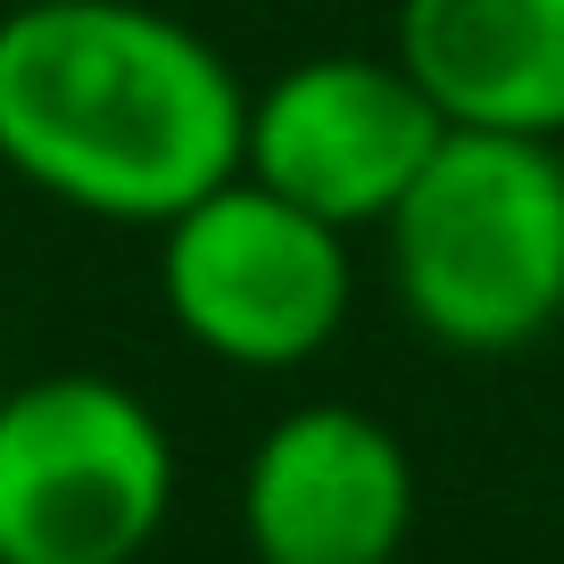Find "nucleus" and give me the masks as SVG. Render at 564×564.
<instances>
[{"instance_id": "nucleus-3", "label": "nucleus", "mask_w": 564, "mask_h": 564, "mask_svg": "<svg viewBox=\"0 0 564 564\" xmlns=\"http://www.w3.org/2000/svg\"><path fill=\"white\" fill-rule=\"evenodd\" d=\"M175 490V432L133 382L58 366L0 390V564H141Z\"/></svg>"}, {"instance_id": "nucleus-4", "label": "nucleus", "mask_w": 564, "mask_h": 564, "mask_svg": "<svg viewBox=\"0 0 564 564\" xmlns=\"http://www.w3.org/2000/svg\"><path fill=\"white\" fill-rule=\"evenodd\" d=\"M159 300L199 357L232 373H300L349 333L357 249L340 225L232 175L159 225Z\"/></svg>"}, {"instance_id": "nucleus-2", "label": "nucleus", "mask_w": 564, "mask_h": 564, "mask_svg": "<svg viewBox=\"0 0 564 564\" xmlns=\"http://www.w3.org/2000/svg\"><path fill=\"white\" fill-rule=\"evenodd\" d=\"M390 300L448 357H523L564 324V141L448 133L382 225Z\"/></svg>"}, {"instance_id": "nucleus-1", "label": "nucleus", "mask_w": 564, "mask_h": 564, "mask_svg": "<svg viewBox=\"0 0 564 564\" xmlns=\"http://www.w3.org/2000/svg\"><path fill=\"white\" fill-rule=\"evenodd\" d=\"M249 84L150 0L0 9V166L91 225L159 232L241 175Z\"/></svg>"}, {"instance_id": "nucleus-7", "label": "nucleus", "mask_w": 564, "mask_h": 564, "mask_svg": "<svg viewBox=\"0 0 564 564\" xmlns=\"http://www.w3.org/2000/svg\"><path fill=\"white\" fill-rule=\"evenodd\" d=\"M390 58L448 133L564 141V0H399Z\"/></svg>"}, {"instance_id": "nucleus-6", "label": "nucleus", "mask_w": 564, "mask_h": 564, "mask_svg": "<svg viewBox=\"0 0 564 564\" xmlns=\"http://www.w3.org/2000/svg\"><path fill=\"white\" fill-rule=\"evenodd\" d=\"M249 564H406L415 448L373 406H282L241 457Z\"/></svg>"}, {"instance_id": "nucleus-5", "label": "nucleus", "mask_w": 564, "mask_h": 564, "mask_svg": "<svg viewBox=\"0 0 564 564\" xmlns=\"http://www.w3.org/2000/svg\"><path fill=\"white\" fill-rule=\"evenodd\" d=\"M441 141L448 117L390 51H307L249 91L241 175L340 232H382Z\"/></svg>"}]
</instances>
